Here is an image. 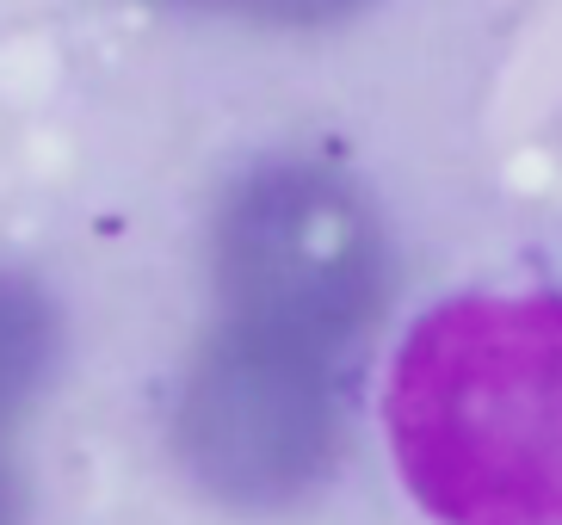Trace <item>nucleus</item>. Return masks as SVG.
Instances as JSON below:
<instances>
[{"label": "nucleus", "instance_id": "1", "mask_svg": "<svg viewBox=\"0 0 562 525\" xmlns=\"http://www.w3.org/2000/svg\"><path fill=\"white\" fill-rule=\"evenodd\" d=\"M383 433L439 525H562V291L427 309L383 383Z\"/></svg>", "mask_w": 562, "mask_h": 525}]
</instances>
